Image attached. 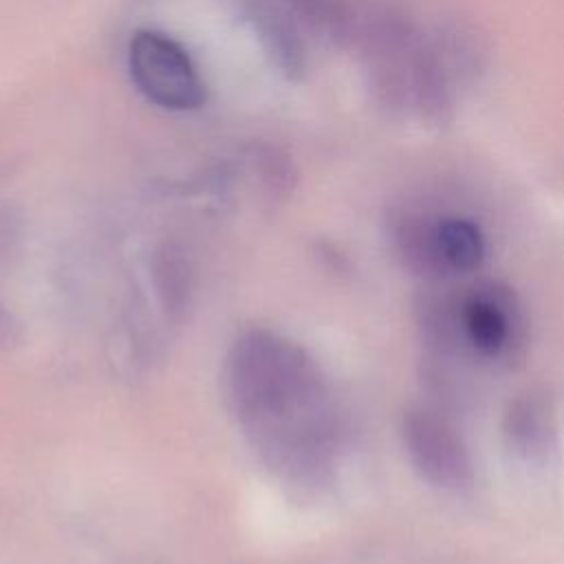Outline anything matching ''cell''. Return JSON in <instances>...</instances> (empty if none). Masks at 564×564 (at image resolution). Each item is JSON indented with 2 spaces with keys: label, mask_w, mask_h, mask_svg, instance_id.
<instances>
[{
  "label": "cell",
  "mask_w": 564,
  "mask_h": 564,
  "mask_svg": "<svg viewBox=\"0 0 564 564\" xmlns=\"http://www.w3.org/2000/svg\"><path fill=\"white\" fill-rule=\"evenodd\" d=\"M227 397L262 458L291 478L313 476L328 458L333 419L313 359L286 337L253 328L227 357Z\"/></svg>",
  "instance_id": "6da1fadb"
},
{
  "label": "cell",
  "mask_w": 564,
  "mask_h": 564,
  "mask_svg": "<svg viewBox=\"0 0 564 564\" xmlns=\"http://www.w3.org/2000/svg\"><path fill=\"white\" fill-rule=\"evenodd\" d=\"M134 86L152 104L167 110L198 108L205 88L187 51L161 31H137L128 48Z\"/></svg>",
  "instance_id": "7a4b0ae2"
},
{
  "label": "cell",
  "mask_w": 564,
  "mask_h": 564,
  "mask_svg": "<svg viewBox=\"0 0 564 564\" xmlns=\"http://www.w3.org/2000/svg\"><path fill=\"white\" fill-rule=\"evenodd\" d=\"M403 438L412 463L438 487H465L471 480V460L458 432L430 410H410L403 419Z\"/></svg>",
  "instance_id": "3957f363"
},
{
  "label": "cell",
  "mask_w": 564,
  "mask_h": 564,
  "mask_svg": "<svg viewBox=\"0 0 564 564\" xmlns=\"http://www.w3.org/2000/svg\"><path fill=\"white\" fill-rule=\"evenodd\" d=\"M511 304L502 291L474 289L465 300L460 317L467 339L482 355H498L511 337Z\"/></svg>",
  "instance_id": "277c9868"
},
{
  "label": "cell",
  "mask_w": 564,
  "mask_h": 564,
  "mask_svg": "<svg viewBox=\"0 0 564 564\" xmlns=\"http://www.w3.org/2000/svg\"><path fill=\"white\" fill-rule=\"evenodd\" d=\"M152 284L165 315H170L172 319H181L192 302L194 271L189 258L178 245L167 242L154 251Z\"/></svg>",
  "instance_id": "5b68a950"
},
{
  "label": "cell",
  "mask_w": 564,
  "mask_h": 564,
  "mask_svg": "<svg viewBox=\"0 0 564 564\" xmlns=\"http://www.w3.org/2000/svg\"><path fill=\"white\" fill-rule=\"evenodd\" d=\"M553 412L542 394L527 392L516 399L507 412V434L509 441L524 454H544L553 438Z\"/></svg>",
  "instance_id": "8992f818"
},
{
  "label": "cell",
  "mask_w": 564,
  "mask_h": 564,
  "mask_svg": "<svg viewBox=\"0 0 564 564\" xmlns=\"http://www.w3.org/2000/svg\"><path fill=\"white\" fill-rule=\"evenodd\" d=\"M436 249L445 267L471 271L485 258V238L467 218H445L436 225Z\"/></svg>",
  "instance_id": "52a82bcc"
},
{
  "label": "cell",
  "mask_w": 564,
  "mask_h": 564,
  "mask_svg": "<svg viewBox=\"0 0 564 564\" xmlns=\"http://www.w3.org/2000/svg\"><path fill=\"white\" fill-rule=\"evenodd\" d=\"M22 337V328L20 322L15 319V315L0 302V350L13 348Z\"/></svg>",
  "instance_id": "ba28073f"
}]
</instances>
